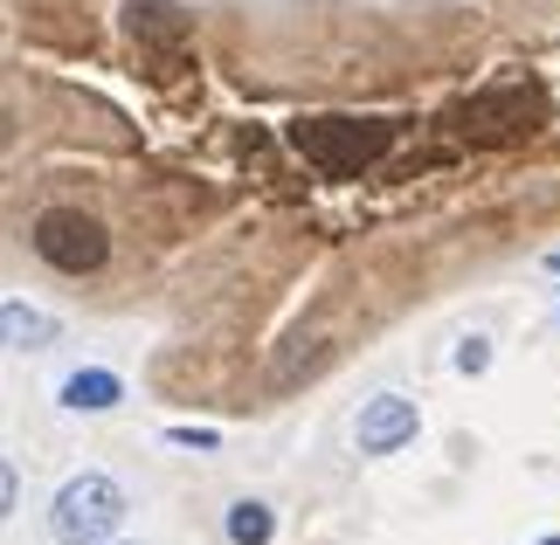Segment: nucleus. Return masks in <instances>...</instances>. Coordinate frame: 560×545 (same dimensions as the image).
I'll use <instances>...</instances> for the list:
<instances>
[{
    "label": "nucleus",
    "instance_id": "f257e3e1",
    "mask_svg": "<svg viewBox=\"0 0 560 545\" xmlns=\"http://www.w3.org/2000/svg\"><path fill=\"white\" fill-rule=\"evenodd\" d=\"M125 490L112 484L104 470H83V476H70V484L56 490V505H49V532H56V545H112L118 538V525H125Z\"/></svg>",
    "mask_w": 560,
    "mask_h": 545
},
{
    "label": "nucleus",
    "instance_id": "f03ea898",
    "mask_svg": "<svg viewBox=\"0 0 560 545\" xmlns=\"http://www.w3.org/2000/svg\"><path fill=\"white\" fill-rule=\"evenodd\" d=\"M28 242H35L42 263L62 270V276H91V270H104V256H112L104 222H97V214H83V208H42L35 228H28Z\"/></svg>",
    "mask_w": 560,
    "mask_h": 545
},
{
    "label": "nucleus",
    "instance_id": "7ed1b4c3",
    "mask_svg": "<svg viewBox=\"0 0 560 545\" xmlns=\"http://www.w3.org/2000/svg\"><path fill=\"white\" fill-rule=\"evenodd\" d=\"M291 145L305 152L318 173H339V180H347V173L374 166L387 152V125L381 118H305L291 132Z\"/></svg>",
    "mask_w": 560,
    "mask_h": 545
},
{
    "label": "nucleus",
    "instance_id": "20e7f679",
    "mask_svg": "<svg viewBox=\"0 0 560 545\" xmlns=\"http://www.w3.org/2000/svg\"><path fill=\"white\" fill-rule=\"evenodd\" d=\"M416 428H422V414L408 394H374L353 422V442H360V455H395L416 442Z\"/></svg>",
    "mask_w": 560,
    "mask_h": 545
},
{
    "label": "nucleus",
    "instance_id": "39448f33",
    "mask_svg": "<svg viewBox=\"0 0 560 545\" xmlns=\"http://www.w3.org/2000/svg\"><path fill=\"white\" fill-rule=\"evenodd\" d=\"M125 401V380L104 374V366H77L70 380H62V407L70 414H112Z\"/></svg>",
    "mask_w": 560,
    "mask_h": 545
},
{
    "label": "nucleus",
    "instance_id": "423d86ee",
    "mask_svg": "<svg viewBox=\"0 0 560 545\" xmlns=\"http://www.w3.org/2000/svg\"><path fill=\"white\" fill-rule=\"evenodd\" d=\"M0 339H8V353H42V345H56V318L28 311L21 297H8L0 304Z\"/></svg>",
    "mask_w": 560,
    "mask_h": 545
},
{
    "label": "nucleus",
    "instance_id": "0eeeda50",
    "mask_svg": "<svg viewBox=\"0 0 560 545\" xmlns=\"http://www.w3.org/2000/svg\"><path fill=\"white\" fill-rule=\"evenodd\" d=\"M222 532H229V545H270L277 538V518H270L264 497H235L229 518H222Z\"/></svg>",
    "mask_w": 560,
    "mask_h": 545
},
{
    "label": "nucleus",
    "instance_id": "6e6552de",
    "mask_svg": "<svg viewBox=\"0 0 560 545\" xmlns=\"http://www.w3.org/2000/svg\"><path fill=\"white\" fill-rule=\"evenodd\" d=\"M132 35H145V42H180L187 21H180V8H166V0H132Z\"/></svg>",
    "mask_w": 560,
    "mask_h": 545
},
{
    "label": "nucleus",
    "instance_id": "1a4fd4ad",
    "mask_svg": "<svg viewBox=\"0 0 560 545\" xmlns=\"http://www.w3.org/2000/svg\"><path fill=\"white\" fill-rule=\"evenodd\" d=\"M166 442H180V449H222V435H214V428H187V422H174V428H166Z\"/></svg>",
    "mask_w": 560,
    "mask_h": 545
},
{
    "label": "nucleus",
    "instance_id": "9d476101",
    "mask_svg": "<svg viewBox=\"0 0 560 545\" xmlns=\"http://www.w3.org/2000/svg\"><path fill=\"white\" fill-rule=\"evenodd\" d=\"M491 366V339H464L457 345V374H485Z\"/></svg>",
    "mask_w": 560,
    "mask_h": 545
},
{
    "label": "nucleus",
    "instance_id": "9b49d317",
    "mask_svg": "<svg viewBox=\"0 0 560 545\" xmlns=\"http://www.w3.org/2000/svg\"><path fill=\"white\" fill-rule=\"evenodd\" d=\"M0 511H21V470H0Z\"/></svg>",
    "mask_w": 560,
    "mask_h": 545
},
{
    "label": "nucleus",
    "instance_id": "f8f14e48",
    "mask_svg": "<svg viewBox=\"0 0 560 545\" xmlns=\"http://www.w3.org/2000/svg\"><path fill=\"white\" fill-rule=\"evenodd\" d=\"M547 270H553V276H560V249H553V256H547Z\"/></svg>",
    "mask_w": 560,
    "mask_h": 545
},
{
    "label": "nucleus",
    "instance_id": "ddd939ff",
    "mask_svg": "<svg viewBox=\"0 0 560 545\" xmlns=\"http://www.w3.org/2000/svg\"><path fill=\"white\" fill-rule=\"evenodd\" d=\"M540 545H560V538H540Z\"/></svg>",
    "mask_w": 560,
    "mask_h": 545
}]
</instances>
